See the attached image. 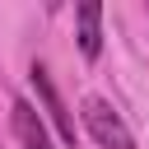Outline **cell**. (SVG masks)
Wrapping results in <instances>:
<instances>
[{"label": "cell", "mask_w": 149, "mask_h": 149, "mask_svg": "<svg viewBox=\"0 0 149 149\" xmlns=\"http://www.w3.org/2000/svg\"><path fill=\"white\" fill-rule=\"evenodd\" d=\"M84 130L93 135V144L98 149H135V135H130V126L121 121V112L107 102V98H84Z\"/></svg>", "instance_id": "6da1fadb"}, {"label": "cell", "mask_w": 149, "mask_h": 149, "mask_svg": "<svg viewBox=\"0 0 149 149\" xmlns=\"http://www.w3.org/2000/svg\"><path fill=\"white\" fill-rule=\"evenodd\" d=\"M28 79H33L37 98H42V112H47V116H51V126L61 130V140H65V144H74V121H70V112H65V98H61V88L51 84V70H47L42 61H33Z\"/></svg>", "instance_id": "7a4b0ae2"}, {"label": "cell", "mask_w": 149, "mask_h": 149, "mask_svg": "<svg viewBox=\"0 0 149 149\" xmlns=\"http://www.w3.org/2000/svg\"><path fill=\"white\" fill-rule=\"evenodd\" d=\"M9 121H14V140H19V149H56L51 135H47V121L37 116V107H33L28 98H14Z\"/></svg>", "instance_id": "3957f363"}, {"label": "cell", "mask_w": 149, "mask_h": 149, "mask_svg": "<svg viewBox=\"0 0 149 149\" xmlns=\"http://www.w3.org/2000/svg\"><path fill=\"white\" fill-rule=\"evenodd\" d=\"M74 23H79V51H84V61H98V51H102V5L84 0L74 9Z\"/></svg>", "instance_id": "277c9868"}]
</instances>
